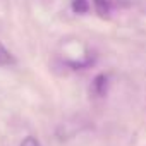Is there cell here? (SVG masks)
<instances>
[{"label":"cell","mask_w":146,"mask_h":146,"mask_svg":"<svg viewBox=\"0 0 146 146\" xmlns=\"http://www.w3.org/2000/svg\"><path fill=\"white\" fill-rule=\"evenodd\" d=\"M70 5H72V11L76 14H86L90 11V2L88 0H70Z\"/></svg>","instance_id":"3957f363"},{"label":"cell","mask_w":146,"mask_h":146,"mask_svg":"<svg viewBox=\"0 0 146 146\" xmlns=\"http://www.w3.org/2000/svg\"><path fill=\"white\" fill-rule=\"evenodd\" d=\"M14 64V57L11 55V52L0 43V65H11Z\"/></svg>","instance_id":"277c9868"},{"label":"cell","mask_w":146,"mask_h":146,"mask_svg":"<svg viewBox=\"0 0 146 146\" xmlns=\"http://www.w3.org/2000/svg\"><path fill=\"white\" fill-rule=\"evenodd\" d=\"M93 4H95L96 14H100L102 17H108L110 9H112V2H110V0H93Z\"/></svg>","instance_id":"7a4b0ae2"},{"label":"cell","mask_w":146,"mask_h":146,"mask_svg":"<svg viewBox=\"0 0 146 146\" xmlns=\"http://www.w3.org/2000/svg\"><path fill=\"white\" fill-rule=\"evenodd\" d=\"M21 146H40V141H38L36 137H33V136H28V137L23 139Z\"/></svg>","instance_id":"5b68a950"},{"label":"cell","mask_w":146,"mask_h":146,"mask_svg":"<svg viewBox=\"0 0 146 146\" xmlns=\"http://www.w3.org/2000/svg\"><path fill=\"white\" fill-rule=\"evenodd\" d=\"M107 88H108V76L105 74H98L95 79H93V84H91V90L96 96H105L107 95Z\"/></svg>","instance_id":"6da1fadb"}]
</instances>
